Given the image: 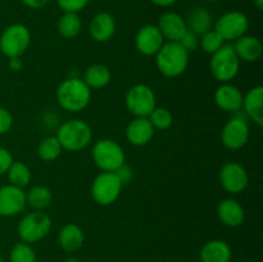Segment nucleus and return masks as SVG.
<instances>
[{"label":"nucleus","mask_w":263,"mask_h":262,"mask_svg":"<svg viewBox=\"0 0 263 262\" xmlns=\"http://www.w3.org/2000/svg\"><path fill=\"white\" fill-rule=\"evenodd\" d=\"M57 103L62 109L71 113L84 110L91 100V89L79 77H68L58 85Z\"/></svg>","instance_id":"f257e3e1"},{"label":"nucleus","mask_w":263,"mask_h":262,"mask_svg":"<svg viewBox=\"0 0 263 262\" xmlns=\"http://www.w3.org/2000/svg\"><path fill=\"white\" fill-rule=\"evenodd\" d=\"M189 55L179 41H166L156 54V66L159 73L168 79L179 77L189 66Z\"/></svg>","instance_id":"f03ea898"},{"label":"nucleus","mask_w":263,"mask_h":262,"mask_svg":"<svg viewBox=\"0 0 263 262\" xmlns=\"http://www.w3.org/2000/svg\"><path fill=\"white\" fill-rule=\"evenodd\" d=\"M55 136L64 151L80 152L87 148L91 143L92 130L84 120L73 118L62 123Z\"/></svg>","instance_id":"7ed1b4c3"},{"label":"nucleus","mask_w":263,"mask_h":262,"mask_svg":"<svg viewBox=\"0 0 263 262\" xmlns=\"http://www.w3.org/2000/svg\"><path fill=\"white\" fill-rule=\"evenodd\" d=\"M95 166L103 172H116L126 163V154L122 146L112 139H100L91 148Z\"/></svg>","instance_id":"20e7f679"},{"label":"nucleus","mask_w":263,"mask_h":262,"mask_svg":"<svg viewBox=\"0 0 263 262\" xmlns=\"http://www.w3.org/2000/svg\"><path fill=\"white\" fill-rule=\"evenodd\" d=\"M50 216L44 211H32L20 220L17 226L18 236L23 243L33 244L43 240L51 230Z\"/></svg>","instance_id":"39448f33"},{"label":"nucleus","mask_w":263,"mask_h":262,"mask_svg":"<svg viewBox=\"0 0 263 262\" xmlns=\"http://www.w3.org/2000/svg\"><path fill=\"white\" fill-rule=\"evenodd\" d=\"M31 43V32L23 23H13L4 28L0 35V51L4 57L17 58L27 51Z\"/></svg>","instance_id":"423d86ee"},{"label":"nucleus","mask_w":263,"mask_h":262,"mask_svg":"<svg viewBox=\"0 0 263 262\" xmlns=\"http://www.w3.org/2000/svg\"><path fill=\"white\" fill-rule=\"evenodd\" d=\"M240 63L233 45H223L220 50L211 55V73L221 84L230 82L239 73Z\"/></svg>","instance_id":"0eeeda50"},{"label":"nucleus","mask_w":263,"mask_h":262,"mask_svg":"<svg viewBox=\"0 0 263 262\" xmlns=\"http://www.w3.org/2000/svg\"><path fill=\"white\" fill-rule=\"evenodd\" d=\"M126 109L134 117H145L157 107V98L153 89L145 84H136L127 90L125 95Z\"/></svg>","instance_id":"6e6552de"},{"label":"nucleus","mask_w":263,"mask_h":262,"mask_svg":"<svg viewBox=\"0 0 263 262\" xmlns=\"http://www.w3.org/2000/svg\"><path fill=\"white\" fill-rule=\"evenodd\" d=\"M123 184L116 172H102L91 184L92 200L98 205L108 207L120 198Z\"/></svg>","instance_id":"1a4fd4ad"},{"label":"nucleus","mask_w":263,"mask_h":262,"mask_svg":"<svg viewBox=\"0 0 263 262\" xmlns=\"http://www.w3.org/2000/svg\"><path fill=\"white\" fill-rule=\"evenodd\" d=\"M249 20L246 13L240 10H230L223 13L213 23V30L222 38L223 41H235L247 35Z\"/></svg>","instance_id":"9d476101"},{"label":"nucleus","mask_w":263,"mask_h":262,"mask_svg":"<svg viewBox=\"0 0 263 262\" xmlns=\"http://www.w3.org/2000/svg\"><path fill=\"white\" fill-rule=\"evenodd\" d=\"M220 184L229 194H240L247 189L249 182L246 167L239 162H226L218 174Z\"/></svg>","instance_id":"9b49d317"},{"label":"nucleus","mask_w":263,"mask_h":262,"mask_svg":"<svg viewBox=\"0 0 263 262\" xmlns=\"http://www.w3.org/2000/svg\"><path fill=\"white\" fill-rule=\"evenodd\" d=\"M249 125L240 117H233L225 123L221 130V143L230 151H238L247 145L249 140Z\"/></svg>","instance_id":"f8f14e48"},{"label":"nucleus","mask_w":263,"mask_h":262,"mask_svg":"<svg viewBox=\"0 0 263 262\" xmlns=\"http://www.w3.org/2000/svg\"><path fill=\"white\" fill-rule=\"evenodd\" d=\"M27 205L26 192L14 185H4L0 188V216L13 217L22 212Z\"/></svg>","instance_id":"ddd939ff"},{"label":"nucleus","mask_w":263,"mask_h":262,"mask_svg":"<svg viewBox=\"0 0 263 262\" xmlns=\"http://www.w3.org/2000/svg\"><path fill=\"white\" fill-rule=\"evenodd\" d=\"M166 43L157 25H145L136 32L135 48L145 57H153Z\"/></svg>","instance_id":"4468645a"},{"label":"nucleus","mask_w":263,"mask_h":262,"mask_svg":"<svg viewBox=\"0 0 263 262\" xmlns=\"http://www.w3.org/2000/svg\"><path fill=\"white\" fill-rule=\"evenodd\" d=\"M244 94L238 86L231 82L221 84L215 91V103L221 110L235 113L241 110Z\"/></svg>","instance_id":"2eb2a0df"},{"label":"nucleus","mask_w":263,"mask_h":262,"mask_svg":"<svg viewBox=\"0 0 263 262\" xmlns=\"http://www.w3.org/2000/svg\"><path fill=\"white\" fill-rule=\"evenodd\" d=\"M154 127L151 121L145 117H134L126 126L125 136L126 140L134 146H144L151 143L153 139Z\"/></svg>","instance_id":"dca6fc26"},{"label":"nucleus","mask_w":263,"mask_h":262,"mask_svg":"<svg viewBox=\"0 0 263 262\" xmlns=\"http://www.w3.org/2000/svg\"><path fill=\"white\" fill-rule=\"evenodd\" d=\"M116 20L108 12H99L91 18L89 25V33L97 43H107L116 33Z\"/></svg>","instance_id":"f3484780"},{"label":"nucleus","mask_w":263,"mask_h":262,"mask_svg":"<svg viewBox=\"0 0 263 262\" xmlns=\"http://www.w3.org/2000/svg\"><path fill=\"white\" fill-rule=\"evenodd\" d=\"M157 27L167 41H180V39L187 31L186 22L176 12H164L159 17Z\"/></svg>","instance_id":"a211bd4d"},{"label":"nucleus","mask_w":263,"mask_h":262,"mask_svg":"<svg viewBox=\"0 0 263 262\" xmlns=\"http://www.w3.org/2000/svg\"><path fill=\"white\" fill-rule=\"evenodd\" d=\"M217 217L229 228H238L246 220L243 205L234 198H225L217 205Z\"/></svg>","instance_id":"6ab92c4d"},{"label":"nucleus","mask_w":263,"mask_h":262,"mask_svg":"<svg viewBox=\"0 0 263 262\" xmlns=\"http://www.w3.org/2000/svg\"><path fill=\"white\" fill-rule=\"evenodd\" d=\"M241 109L249 120L253 121L258 127L263 126V86L258 85L244 94Z\"/></svg>","instance_id":"aec40b11"},{"label":"nucleus","mask_w":263,"mask_h":262,"mask_svg":"<svg viewBox=\"0 0 263 262\" xmlns=\"http://www.w3.org/2000/svg\"><path fill=\"white\" fill-rule=\"evenodd\" d=\"M233 48L239 61L246 62V63L257 62L261 59L263 53V46L259 39L251 35H244L234 41Z\"/></svg>","instance_id":"412c9836"},{"label":"nucleus","mask_w":263,"mask_h":262,"mask_svg":"<svg viewBox=\"0 0 263 262\" xmlns=\"http://www.w3.org/2000/svg\"><path fill=\"white\" fill-rule=\"evenodd\" d=\"M231 257V247L221 239L207 241L199 252L200 262H230Z\"/></svg>","instance_id":"4be33fe9"},{"label":"nucleus","mask_w":263,"mask_h":262,"mask_svg":"<svg viewBox=\"0 0 263 262\" xmlns=\"http://www.w3.org/2000/svg\"><path fill=\"white\" fill-rule=\"evenodd\" d=\"M85 241L84 230L76 223H66L59 230L58 243L61 248L67 253H74L81 249Z\"/></svg>","instance_id":"5701e85b"},{"label":"nucleus","mask_w":263,"mask_h":262,"mask_svg":"<svg viewBox=\"0 0 263 262\" xmlns=\"http://www.w3.org/2000/svg\"><path fill=\"white\" fill-rule=\"evenodd\" d=\"M186 22L187 30L194 32L195 35L202 36L208 31L213 30V17L212 13L204 7H197L190 10Z\"/></svg>","instance_id":"b1692460"},{"label":"nucleus","mask_w":263,"mask_h":262,"mask_svg":"<svg viewBox=\"0 0 263 262\" xmlns=\"http://www.w3.org/2000/svg\"><path fill=\"white\" fill-rule=\"evenodd\" d=\"M110 69L105 64L94 63L85 69L82 81L91 90H99L107 86L110 82Z\"/></svg>","instance_id":"393cba45"},{"label":"nucleus","mask_w":263,"mask_h":262,"mask_svg":"<svg viewBox=\"0 0 263 262\" xmlns=\"http://www.w3.org/2000/svg\"><path fill=\"white\" fill-rule=\"evenodd\" d=\"M57 28H58V32L62 38L68 39V40L76 38L81 32L82 28V22L79 13L64 12L62 17L59 18Z\"/></svg>","instance_id":"a878e982"},{"label":"nucleus","mask_w":263,"mask_h":262,"mask_svg":"<svg viewBox=\"0 0 263 262\" xmlns=\"http://www.w3.org/2000/svg\"><path fill=\"white\" fill-rule=\"evenodd\" d=\"M51 192L48 186L35 185L26 193V202L35 211H44L51 203Z\"/></svg>","instance_id":"bb28decb"},{"label":"nucleus","mask_w":263,"mask_h":262,"mask_svg":"<svg viewBox=\"0 0 263 262\" xmlns=\"http://www.w3.org/2000/svg\"><path fill=\"white\" fill-rule=\"evenodd\" d=\"M7 176L10 185H14L21 189L27 186L31 182V177H32L30 167L21 161H13V163L8 169Z\"/></svg>","instance_id":"cd10ccee"},{"label":"nucleus","mask_w":263,"mask_h":262,"mask_svg":"<svg viewBox=\"0 0 263 262\" xmlns=\"http://www.w3.org/2000/svg\"><path fill=\"white\" fill-rule=\"evenodd\" d=\"M61 143L58 141L57 136H46L39 143L37 156L44 162H53L62 154Z\"/></svg>","instance_id":"c85d7f7f"},{"label":"nucleus","mask_w":263,"mask_h":262,"mask_svg":"<svg viewBox=\"0 0 263 262\" xmlns=\"http://www.w3.org/2000/svg\"><path fill=\"white\" fill-rule=\"evenodd\" d=\"M10 262H36L37 256H36L35 249L31 247V244L27 243H17L12 248L9 254Z\"/></svg>","instance_id":"c756f323"},{"label":"nucleus","mask_w":263,"mask_h":262,"mask_svg":"<svg viewBox=\"0 0 263 262\" xmlns=\"http://www.w3.org/2000/svg\"><path fill=\"white\" fill-rule=\"evenodd\" d=\"M148 120L151 121L154 130H167L168 127H171L172 122H174V116L167 108L156 107L153 112L149 115Z\"/></svg>","instance_id":"7c9ffc66"},{"label":"nucleus","mask_w":263,"mask_h":262,"mask_svg":"<svg viewBox=\"0 0 263 262\" xmlns=\"http://www.w3.org/2000/svg\"><path fill=\"white\" fill-rule=\"evenodd\" d=\"M199 45L202 46L203 51L212 55V54H215L216 51L220 50L225 45V41L222 40V38L215 30H211L205 32L204 35H202V38L199 39Z\"/></svg>","instance_id":"2f4dec72"},{"label":"nucleus","mask_w":263,"mask_h":262,"mask_svg":"<svg viewBox=\"0 0 263 262\" xmlns=\"http://www.w3.org/2000/svg\"><path fill=\"white\" fill-rule=\"evenodd\" d=\"M91 0H57V4L63 12L80 13Z\"/></svg>","instance_id":"473e14b6"},{"label":"nucleus","mask_w":263,"mask_h":262,"mask_svg":"<svg viewBox=\"0 0 263 262\" xmlns=\"http://www.w3.org/2000/svg\"><path fill=\"white\" fill-rule=\"evenodd\" d=\"M179 43L184 46L185 50H186L187 53H192V51L197 50L198 46H199V36L187 30L186 32L184 33V36L180 39Z\"/></svg>","instance_id":"72a5a7b5"},{"label":"nucleus","mask_w":263,"mask_h":262,"mask_svg":"<svg viewBox=\"0 0 263 262\" xmlns=\"http://www.w3.org/2000/svg\"><path fill=\"white\" fill-rule=\"evenodd\" d=\"M13 116L7 108L0 107V135H4L12 128Z\"/></svg>","instance_id":"f704fd0d"},{"label":"nucleus","mask_w":263,"mask_h":262,"mask_svg":"<svg viewBox=\"0 0 263 262\" xmlns=\"http://www.w3.org/2000/svg\"><path fill=\"white\" fill-rule=\"evenodd\" d=\"M13 161L14 159H13L12 153L4 146H0V176L7 174L8 169L13 163Z\"/></svg>","instance_id":"c9c22d12"},{"label":"nucleus","mask_w":263,"mask_h":262,"mask_svg":"<svg viewBox=\"0 0 263 262\" xmlns=\"http://www.w3.org/2000/svg\"><path fill=\"white\" fill-rule=\"evenodd\" d=\"M116 175H117L118 177H120L121 182H122L123 185L127 184V182H130L131 180H133V169L131 167H128L127 164H123V166H121L120 169L116 171Z\"/></svg>","instance_id":"e433bc0d"},{"label":"nucleus","mask_w":263,"mask_h":262,"mask_svg":"<svg viewBox=\"0 0 263 262\" xmlns=\"http://www.w3.org/2000/svg\"><path fill=\"white\" fill-rule=\"evenodd\" d=\"M25 7L30 8V9H43L49 4L50 0H21Z\"/></svg>","instance_id":"4c0bfd02"},{"label":"nucleus","mask_w":263,"mask_h":262,"mask_svg":"<svg viewBox=\"0 0 263 262\" xmlns=\"http://www.w3.org/2000/svg\"><path fill=\"white\" fill-rule=\"evenodd\" d=\"M8 67H9L10 71L13 72L21 71L23 67V62L22 59H21V57H17V58H9V61H8Z\"/></svg>","instance_id":"58836bf2"},{"label":"nucleus","mask_w":263,"mask_h":262,"mask_svg":"<svg viewBox=\"0 0 263 262\" xmlns=\"http://www.w3.org/2000/svg\"><path fill=\"white\" fill-rule=\"evenodd\" d=\"M152 4L157 5V7H162V8H167V7H171L174 5L177 0H149Z\"/></svg>","instance_id":"ea45409f"},{"label":"nucleus","mask_w":263,"mask_h":262,"mask_svg":"<svg viewBox=\"0 0 263 262\" xmlns=\"http://www.w3.org/2000/svg\"><path fill=\"white\" fill-rule=\"evenodd\" d=\"M253 4L257 9L259 10L263 9V0H253Z\"/></svg>","instance_id":"a19ab883"},{"label":"nucleus","mask_w":263,"mask_h":262,"mask_svg":"<svg viewBox=\"0 0 263 262\" xmlns=\"http://www.w3.org/2000/svg\"><path fill=\"white\" fill-rule=\"evenodd\" d=\"M64 262H79V261H77L76 258H73V257H71V258H67Z\"/></svg>","instance_id":"79ce46f5"},{"label":"nucleus","mask_w":263,"mask_h":262,"mask_svg":"<svg viewBox=\"0 0 263 262\" xmlns=\"http://www.w3.org/2000/svg\"><path fill=\"white\" fill-rule=\"evenodd\" d=\"M207 2H211V3H216V2H220V0H207Z\"/></svg>","instance_id":"37998d69"},{"label":"nucleus","mask_w":263,"mask_h":262,"mask_svg":"<svg viewBox=\"0 0 263 262\" xmlns=\"http://www.w3.org/2000/svg\"><path fill=\"white\" fill-rule=\"evenodd\" d=\"M0 262H4V258L2 256H0Z\"/></svg>","instance_id":"c03bdc74"},{"label":"nucleus","mask_w":263,"mask_h":262,"mask_svg":"<svg viewBox=\"0 0 263 262\" xmlns=\"http://www.w3.org/2000/svg\"><path fill=\"white\" fill-rule=\"evenodd\" d=\"M86 262H98V261H86Z\"/></svg>","instance_id":"a18cd8bd"}]
</instances>
